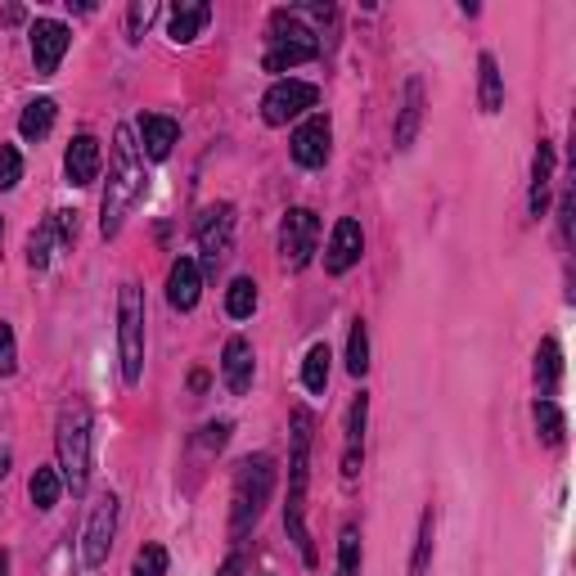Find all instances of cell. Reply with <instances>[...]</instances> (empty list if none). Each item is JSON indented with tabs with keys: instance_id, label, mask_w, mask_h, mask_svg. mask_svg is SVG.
I'll return each mask as SVG.
<instances>
[{
	"instance_id": "29",
	"label": "cell",
	"mask_w": 576,
	"mask_h": 576,
	"mask_svg": "<svg viewBox=\"0 0 576 576\" xmlns=\"http://www.w3.org/2000/svg\"><path fill=\"white\" fill-rule=\"evenodd\" d=\"M27 491H32V505L36 509H55L59 495H63V478L55 469H36L32 482H27Z\"/></svg>"
},
{
	"instance_id": "11",
	"label": "cell",
	"mask_w": 576,
	"mask_h": 576,
	"mask_svg": "<svg viewBox=\"0 0 576 576\" xmlns=\"http://www.w3.org/2000/svg\"><path fill=\"white\" fill-rule=\"evenodd\" d=\"M72 46V32L55 19H36L32 23V63H36V77H55L63 55Z\"/></svg>"
},
{
	"instance_id": "40",
	"label": "cell",
	"mask_w": 576,
	"mask_h": 576,
	"mask_svg": "<svg viewBox=\"0 0 576 576\" xmlns=\"http://www.w3.org/2000/svg\"><path fill=\"white\" fill-rule=\"evenodd\" d=\"M239 567H244V563H239V554H235V559H225V567H221V576H239Z\"/></svg>"
},
{
	"instance_id": "7",
	"label": "cell",
	"mask_w": 576,
	"mask_h": 576,
	"mask_svg": "<svg viewBox=\"0 0 576 576\" xmlns=\"http://www.w3.org/2000/svg\"><path fill=\"white\" fill-rule=\"evenodd\" d=\"M113 531H118V495L104 491L91 518H86V531H82V567L95 572L108 563V550H113Z\"/></svg>"
},
{
	"instance_id": "41",
	"label": "cell",
	"mask_w": 576,
	"mask_h": 576,
	"mask_svg": "<svg viewBox=\"0 0 576 576\" xmlns=\"http://www.w3.org/2000/svg\"><path fill=\"white\" fill-rule=\"evenodd\" d=\"M10 473V450H0V478Z\"/></svg>"
},
{
	"instance_id": "19",
	"label": "cell",
	"mask_w": 576,
	"mask_h": 576,
	"mask_svg": "<svg viewBox=\"0 0 576 576\" xmlns=\"http://www.w3.org/2000/svg\"><path fill=\"white\" fill-rule=\"evenodd\" d=\"M419 127H424V82H419V77H410L405 95H401V113H397V131H392V140H397L401 153L414 144Z\"/></svg>"
},
{
	"instance_id": "28",
	"label": "cell",
	"mask_w": 576,
	"mask_h": 576,
	"mask_svg": "<svg viewBox=\"0 0 576 576\" xmlns=\"http://www.w3.org/2000/svg\"><path fill=\"white\" fill-rule=\"evenodd\" d=\"M225 311H230V320H248L257 311V284L248 275H239L225 289Z\"/></svg>"
},
{
	"instance_id": "10",
	"label": "cell",
	"mask_w": 576,
	"mask_h": 576,
	"mask_svg": "<svg viewBox=\"0 0 576 576\" xmlns=\"http://www.w3.org/2000/svg\"><path fill=\"white\" fill-rule=\"evenodd\" d=\"M195 239H199V252H203V266L216 271V266L230 257V239H235V208L230 203H216L199 216L195 225Z\"/></svg>"
},
{
	"instance_id": "9",
	"label": "cell",
	"mask_w": 576,
	"mask_h": 576,
	"mask_svg": "<svg viewBox=\"0 0 576 576\" xmlns=\"http://www.w3.org/2000/svg\"><path fill=\"white\" fill-rule=\"evenodd\" d=\"M320 104V86L311 82H297V77H284V82H275L271 91H266L261 99V118L271 122V127H284L293 118H302L306 108H316Z\"/></svg>"
},
{
	"instance_id": "33",
	"label": "cell",
	"mask_w": 576,
	"mask_h": 576,
	"mask_svg": "<svg viewBox=\"0 0 576 576\" xmlns=\"http://www.w3.org/2000/svg\"><path fill=\"white\" fill-rule=\"evenodd\" d=\"M131 576H167V550L163 545H140Z\"/></svg>"
},
{
	"instance_id": "30",
	"label": "cell",
	"mask_w": 576,
	"mask_h": 576,
	"mask_svg": "<svg viewBox=\"0 0 576 576\" xmlns=\"http://www.w3.org/2000/svg\"><path fill=\"white\" fill-rule=\"evenodd\" d=\"M348 374L352 378L369 374V329H365V320H352V333H348Z\"/></svg>"
},
{
	"instance_id": "21",
	"label": "cell",
	"mask_w": 576,
	"mask_h": 576,
	"mask_svg": "<svg viewBox=\"0 0 576 576\" xmlns=\"http://www.w3.org/2000/svg\"><path fill=\"white\" fill-rule=\"evenodd\" d=\"M478 104H482V113H501L505 108V77H501L495 55L478 59Z\"/></svg>"
},
{
	"instance_id": "36",
	"label": "cell",
	"mask_w": 576,
	"mask_h": 576,
	"mask_svg": "<svg viewBox=\"0 0 576 576\" xmlns=\"http://www.w3.org/2000/svg\"><path fill=\"white\" fill-rule=\"evenodd\" d=\"M19 369V348H14V329L0 320V378H10Z\"/></svg>"
},
{
	"instance_id": "35",
	"label": "cell",
	"mask_w": 576,
	"mask_h": 576,
	"mask_svg": "<svg viewBox=\"0 0 576 576\" xmlns=\"http://www.w3.org/2000/svg\"><path fill=\"white\" fill-rule=\"evenodd\" d=\"M153 14H158V5H153V0H136V5L127 10V36H131V42H140L144 27L153 23Z\"/></svg>"
},
{
	"instance_id": "13",
	"label": "cell",
	"mask_w": 576,
	"mask_h": 576,
	"mask_svg": "<svg viewBox=\"0 0 576 576\" xmlns=\"http://www.w3.org/2000/svg\"><path fill=\"white\" fill-rule=\"evenodd\" d=\"M365 252V235H361V221L356 216H342L329 235V248H325V271L329 275H348L352 266L361 261Z\"/></svg>"
},
{
	"instance_id": "38",
	"label": "cell",
	"mask_w": 576,
	"mask_h": 576,
	"mask_svg": "<svg viewBox=\"0 0 576 576\" xmlns=\"http://www.w3.org/2000/svg\"><path fill=\"white\" fill-rule=\"evenodd\" d=\"M199 442H203L208 450H221V446L230 442V424H225V419H216V424H208V428H203V437H199Z\"/></svg>"
},
{
	"instance_id": "2",
	"label": "cell",
	"mask_w": 576,
	"mask_h": 576,
	"mask_svg": "<svg viewBox=\"0 0 576 576\" xmlns=\"http://www.w3.org/2000/svg\"><path fill=\"white\" fill-rule=\"evenodd\" d=\"M306 478H311V410L297 405L293 410V455H289V505H284V527L289 541L302 550V563L316 567V545L306 536L302 509H306Z\"/></svg>"
},
{
	"instance_id": "5",
	"label": "cell",
	"mask_w": 576,
	"mask_h": 576,
	"mask_svg": "<svg viewBox=\"0 0 576 576\" xmlns=\"http://www.w3.org/2000/svg\"><path fill=\"white\" fill-rule=\"evenodd\" d=\"M316 55H320V36L306 23H297V14L275 10L271 14V32H266V59H261L266 72H289V68L316 59Z\"/></svg>"
},
{
	"instance_id": "4",
	"label": "cell",
	"mask_w": 576,
	"mask_h": 576,
	"mask_svg": "<svg viewBox=\"0 0 576 576\" xmlns=\"http://www.w3.org/2000/svg\"><path fill=\"white\" fill-rule=\"evenodd\" d=\"M275 491V459L271 455H248L235 469V495H230V536L244 541V536L257 527V518L271 505Z\"/></svg>"
},
{
	"instance_id": "24",
	"label": "cell",
	"mask_w": 576,
	"mask_h": 576,
	"mask_svg": "<svg viewBox=\"0 0 576 576\" xmlns=\"http://www.w3.org/2000/svg\"><path fill=\"white\" fill-rule=\"evenodd\" d=\"M329 361H333V352H329V342H316L311 352H306V361H302V388L306 392H325L329 388Z\"/></svg>"
},
{
	"instance_id": "32",
	"label": "cell",
	"mask_w": 576,
	"mask_h": 576,
	"mask_svg": "<svg viewBox=\"0 0 576 576\" xmlns=\"http://www.w3.org/2000/svg\"><path fill=\"white\" fill-rule=\"evenodd\" d=\"M338 576H361V531L342 527L338 536Z\"/></svg>"
},
{
	"instance_id": "12",
	"label": "cell",
	"mask_w": 576,
	"mask_h": 576,
	"mask_svg": "<svg viewBox=\"0 0 576 576\" xmlns=\"http://www.w3.org/2000/svg\"><path fill=\"white\" fill-rule=\"evenodd\" d=\"M329 144H333V127L325 113H311L297 131H293V163L297 167H325L329 163Z\"/></svg>"
},
{
	"instance_id": "39",
	"label": "cell",
	"mask_w": 576,
	"mask_h": 576,
	"mask_svg": "<svg viewBox=\"0 0 576 576\" xmlns=\"http://www.w3.org/2000/svg\"><path fill=\"white\" fill-rule=\"evenodd\" d=\"M572 216H576V195L567 189L563 203H559V225H563V244H572Z\"/></svg>"
},
{
	"instance_id": "20",
	"label": "cell",
	"mask_w": 576,
	"mask_h": 576,
	"mask_svg": "<svg viewBox=\"0 0 576 576\" xmlns=\"http://www.w3.org/2000/svg\"><path fill=\"white\" fill-rule=\"evenodd\" d=\"M176 136H180V127H176V118H163V113H144L140 118V149L149 153L153 163H163L167 153H172V144H176Z\"/></svg>"
},
{
	"instance_id": "37",
	"label": "cell",
	"mask_w": 576,
	"mask_h": 576,
	"mask_svg": "<svg viewBox=\"0 0 576 576\" xmlns=\"http://www.w3.org/2000/svg\"><path fill=\"white\" fill-rule=\"evenodd\" d=\"M50 221H55V230H59V244L72 248V244H77V212H50Z\"/></svg>"
},
{
	"instance_id": "18",
	"label": "cell",
	"mask_w": 576,
	"mask_h": 576,
	"mask_svg": "<svg viewBox=\"0 0 576 576\" xmlns=\"http://www.w3.org/2000/svg\"><path fill=\"white\" fill-rule=\"evenodd\" d=\"M550 189H554V144L541 140V149H536V158H531V189H527V212L536 221L550 208Z\"/></svg>"
},
{
	"instance_id": "31",
	"label": "cell",
	"mask_w": 576,
	"mask_h": 576,
	"mask_svg": "<svg viewBox=\"0 0 576 576\" xmlns=\"http://www.w3.org/2000/svg\"><path fill=\"white\" fill-rule=\"evenodd\" d=\"M55 239H59V230H55V221L46 216V225H42V230H32V239H27V266H32V271H46V266H50V248H55Z\"/></svg>"
},
{
	"instance_id": "23",
	"label": "cell",
	"mask_w": 576,
	"mask_h": 576,
	"mask_svg": "<svg viewBox=\"0 0 576 576\" xmlns=\"http://www.w3.org/2000/svg\"><path fill=\"white\" fill-rule=\"evenodd\" d=\"M55 113H59V104H55V99H32V104L23 108V118H19L23 140H46V136H50V127H55Z\"/></svg>"
},
{
	"instance_id": "1",
	"label": "cell",
	"mask_w": 576,
	"mask_h": 576,
	"mask_svg": "<svg viewBox=\"0 0 576 576\" xmlns=\"http://www.w3.org/2000/svg\"><path fill=\"white\" fill-rule=\"evenodd\" d=\"M144 199V163H140V144L131 136V127L113 131V163H108V189H104V216L99 230L104 239H113L122 230L127 212Z\"/></svg>"
},
{
	"instance_id": "8",
	"label": "cell",
	"mask_w": 576,
	"mask_h": 576,
	"mask_svg": "<svg viewBox=\"0 0 576 576\" xmlns=\"http://www.w3.org/2000/svg\"><path fill=\"white\" fill-rule=\"evenodd\" d=\"M316 244H320V216L311 208H289V216L280 225V257L289 271H302V266L311 261Z\"/></svg>"
},
{
	"instance_id": "14",
	"label": "cell",
	"mask_w": 576,
	"mask_h": 576,
	"mask_svg": "<svg viewBox=\"0 0 576 576\" xmlns=\"http://www.w3.org/2000/svg\"><path fill=\"white\" fill-rule=\"evenodd\" d=\"M365 424H369V397L361 392L348 410V437H342V482L361 478V459H365Z\"/></svg>"
},
{
	"instance_id": "34",
	"label": "cell",
	"mask_w": 576,
	"mask_h": 576,
	"mask_svg": "<svg viewBox=\"0 0 576 576\" xmlns=\"http://www.w3.org/2000/svg\"><path fill=\"white\" fill-rule=\"evenodd\" d=\"M23 180V158H19V149L14 144H0V195L5 189H14Z\"/></svg>"
},
{
	"instance_id": "26",
	"label": "cell",
	"mask_w": 576,
	"mask_h": 576,
	"mask_svg": "<svg viewBox=\"0 0 576 576\" xmlns=\"http://www.w3.org/2000/svg\"><path fill=\"white\" fill-rule=\"evenodd\" d=\"M433 536H437V522H433V509H424V518H419V536H414V554H410V576H428Z\"/></svg>"
},
{
	"instance_id": "42",
	"label": "cell",
	"mask_w": 576,
	"mask_h": 576,
	"mask_svg": "<svg viewBox=\"0 0 576 576\" xmlns=\"http://www.w3.org/2000/svg\"><path fill=\"white\" fill-rule=\"evenodd\" d=\"M0 576H10V554L0 550Z\"/></svg>"
},
{
	"instance_id": "22",
	"label": "cell",
	"mask_w": 576,
	"mask_h": 576,
	"mask_svg": "<svg viewBox=\"0 0 576 576\" xmlns=\"http://www.w3.org/2000/svg\"><path fill=\"white\" fill-rule=\"evenodd\" d=\"M208 19H212V5H176L172 23H167V36H172L176 46H189L208 27Z\"/></svg>"
},
{
	"instance_id": "25",
	"label": "cell",
	"mask_w": 576,
	"mask_h": 576,
	"mask_svg": "<svg viewBox=\"0 0 576 576\" xmlns=\"http://www.w3.org/2000/svg\"><path fill=\"white\" fill-rule=\"evenodd\" d=\"M559 374H563V352L554 338H541V348H536V383H541V392H554L559 388Z\"/></svg>"
},
{
	"instance_id": "3",
	"label": "cell",
	"mask_w": 576,
	"mask_h": 576,
	"mask_svg": "<svg viewBox=\"0 0 576 576\" xmlns=\"http://www.w3.org/2000/svg\"><path fill=\"white\" fill-rule=\"evenodd\" d=\"M91 442H95V419L86 401H63L59 424H55V446H59V478L72 495H86L91 482Z\"/></svg>"
},
{
	"instance_id": "27",
	"label": "cell",
	"mask_w": 576,
	"mask_h": 576,
	"mask_svg": "<svg viewBox=\"0 0 576 576\" xmlns=\"http://www.w3.org/2000/svg\"><path fill=\"white\" fill-rule=\"evenodd\" d=\"M536 433H541V442H545V446H563L567 419H563V410H559L550 397L536 401Z\"/></svg>"
},
{
	"instance_id": "17",
	"label": "cell",
	"mask_w": 576,
	"mask_h": 576,
	"mask_svg": "<svg viewBox=\"0 0 576 576\" xmlns=\"http://www.w3.org/2000/svg\"><path fill=\"white\" fill-rule=\"evenodd\" d=\"M221 378H225V388L244 397L252 388V342L248 338H230L225 342V352H221Z\"/></svg>"
},
{
	"instance_id": "16",
	"label": "cell",
	"mask_w": 576,
	"mask_h": 576,
	"mask_svg": "<svg viewBox=\"0 0 576 576\" xmlns=\"http://www.w3.org/2000/svg\"><path fill=\"white\" fill-rule=\"evenodd\" d=\"M199 289H203V271L195 257H176L167 271V302L176 311H195L199 306Z\"/></svg>"
},
{
	"instance_id": "6",
	"label": "cell",
	"mask_w": 576,
	"mask_h": 576,
	"mask_svg": "<svg viewBox=\"0 0 576 576\" xmlns=\"http://www.w3.org/2000/svg\"><path fill=\"white\" fill-rule=\"evenodd\" d=\"M118 356H122V383L136 388L144 374V293L131 280L118 293Z\"/></svg>"
},
{
	"instance_id": "43",
	"label": "cell",
	"mask_w": 576,
	"mask_h": 576,
	"mask_svg": "<svg viewBox=\"0 0 576 576\" xmlns=\"http://www.w3.org/2000/svg\"><path fill=\"white\" fill-rule=\"evenodd\" d=\"M0 235H5V225H0Z\"/></svg>"
},
{
	"instance_id": "15",
	"label": "cell",
	"mask_w": 576,
	"mask_h": 576,
	"mask_svg": "<svg viewBox=\"0 0 576 576\" xmlns=\"http://www.w3.org/2000/svg\"><path fill=\"white\" fill-rule=\"evenodd\" d=\"M99 163H104L99 140H95V136H72V144H68V153H63V176H68V185H77V189L95 185Z\"/></svg>"
}]
</instances>
